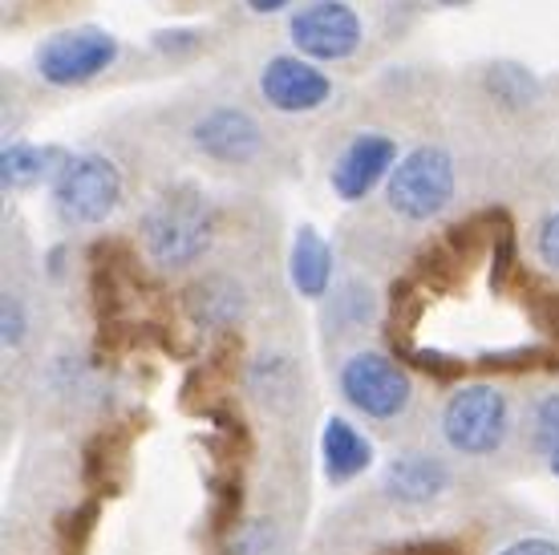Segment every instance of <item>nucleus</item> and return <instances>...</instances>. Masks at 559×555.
<instances>
[{"label":"nucleus","instance_id":"nucleus-1","mask_svg":"<svg viewBox=\"0 0 559 555\" xmlns=\"http://www.w3.org/2000/svg\"><path fill=\"white\" fill-rule=\"evenodd\" d=\"M215 236V208L195 182H175L142 215V244L158 268H191Z\"/></svg>","mask_w":559,"mask_h":555},{"label":"nucleus","instance_id":"nucleus-2","mask_svg":"<svg viewBox=\"0 0 559 555\" xmlns=\"http://www.w3.org/2000/svg\"><path fill=\"white\" fill-rule=\"evenodd\" d=\"M49 182L57 215L70 227H98L122 203V175L106 154H66Z\"/></svg>","mask_w":559,"mask_h":555},{"label":"nucleus","instance_id":"nucleus-3","mask_svg":"<svg viewBox=\"0 0 559 555\" xmlns=\"http://www.w3.org/2000/svg\"><path fill=\"white\" fill-rule=\"evenodd\" d=\"M385 194L402 220H438L454 199V158L442 146H418V151L402 154L393 175L385 179Z\"/></svg>","mask_w":559,"mask_h":555},{"label":"nucleus","instance_id":"nucleus-4","mask_svg":"<svg viewBox=\"0 0 559 555\" xmlns=\"http://www.w3.org/2000/svg\"><path fill=\"white\" fill-rule=\"evenodd\" d=\"M114 61H118V37L98 25L61 28L53 37H45L37 45V57H33L41 82L61 85V90L94 82L98 73L110 70Z\"/></svg>","mask_w":559,"mask_h":555},{"label":"nucleus","instance_id":"nucleus-5","mask_svg":"<svg viewBox=\"0 0 559 555\" xmlns=\"http://www.w3.org/2000/svg\"><path fill=\"white\" fill-rule=\"evenodd\" d=\"M511 430L507 398L495 386H466L447 402L442 434L459 454H495Z\"/></svg>","mask_w":559,"mask_h":555},{"label":"nucleus","instance_id":"nucleus-6","mask_svg":"<svg viewBox=\"0 0 559 555\" xmlns=\"http://www.w3.org/2000/svg\"><path fill=\"white\" fill-rule=\"evenodd\" d=\"M341 393L349 398L353 410H361L365 417H378V422L406 414L409 402H414L409 374L393 357H381V353L349 357L341 369Z\"/></svg>","mask_w":559,"mask_h":555},{"label":"nucleus","instance_id":"nucleus-7","mask_svg":"<svg viewBox=\"0 0 559 555\" xmlns=\"http://www.w3.org/2000/svg\"><path fill=\"white\" fill-rule=\"evenodd\" d=\"M296 54L312 61H345L361 49V16L345 0H312L288 21Z\"/></svg>","mask_w":559,"mask_h":555},{"label":"nucleus","instance_id":"nucleus-8","mask_svg":"<svg viewBox=\"0 0 559 555\" xmlns=\"http://www.w3.org/2000/svg\"><path fill=\"white\" fill-rule=\"evenodd\" d=\"M260 94L280 114H312L333 97V78L312 57L284 54L260 70Z\"/></svg>","mask_w":559,"mask_h":555},{"label":"nucleus","instance_id":"nucleus-9","mask_svg":"<svg viewBox=\"0 0 559 555\" xmlns=\"http://www.w3.org/2000/svg\"><path fill=\"white\" fill-rule=\"evenodd\" d=\"M393 167H397V142L390 134L365 130V134H357L345 151L336 154L329 182H333L341 203H361L381 179H390Z\"/></svg>","mask_w":559,"mask_h":555},{"label":"nucleus","instance_id":"nucleus-10","mask_svg":"<svg viewBox=\"0 0 559 555\" xmlns=\"http://www.w3.org/2000/svg\"><path fill=\"white\" fill-rule=\"evenodd\" d=\"M191 142L207 154L211 163H227V167H239V163H252L260 146H264V130L248 110L239 106H215L191 126Z\"/></svg>","mask_w":559,"mask_h":555},{"label":"nucleus","instance_id":"nucleus-11","mask_svg":"<svg viewBox=\"0 0 559 555\" xmlns=\"http://www.w3.org/2000/svg\"><path fill=\"white\" fill-rule=\"evenodd\" d=\"M142 426H134V417L102 426L82 450V483L90 486V495H118L127 486L130 474V450Z\"/></svg>","mask_w":559,"mask_h":555},{"label":"nucleus","instance_id":"nucleus-12","mask_svg":"<svg viewBox=\"0 0 559 555\" xmlns=\"http://www.w3.org/2000/svg\"><path fill=\"white\" fill-rule=\"evenodd\" d=\"M236 362H239V336L224 333L207 353V362L195 365L187 374V381H182V393H179L182 414L211 417L219 405H227V386L236 377Z\"/></svg>","mask_w":559,"mask_h":555},{"label":"nucleus","instance_id":"nucleus-13","mask_svg":"<svg viewBox=\"0 0 559 555\" xmlns=\"http://www.w3.org/2000/svg\"><path fill=\"white\" fill-rule=\"evenodd\" d=\"M182 305H187V317L195 320L199 329L231 333L239 324V317H243L248 300H243V288L231 276H203L187 288Z\"/></svg>","mask_w":559,"mask_h":555},{"label":"nucleus","instance_id":"nucleus-14","mask_svg":"<svg viewBox=\"0 0 559 555\" xmlns=\"http://www.w3.org/2000/svg\"><path fill=\"white\" fill-rule=\"evenodd\" d=\"M321 454H324V474L329 483H349L373 462V446L353 422L345 417H329L321 434Z\"/></svg>","mask_w":559,"mask_h":555},{"label":"nucleus","instance_id":"nucleus-15","mask_svg":"<svg viewBox=\"0 0 559 555\" xmlns=\"http://www.w3.org/2000/svg\"><path fill=\"white\" fill-rule=\"evenodd\" d=\"M450 474L447 467L430 454H402V459L390 462L385 471V486H390L393 499L402 503H430L447 491Z\"/></svg>","mask_w":559,"mask_h":555},{"label":"nucleus","instance_id":"nucleus-16","mask_svg":"<svg viewBox=\"0 0 559 555\" xmlns=\"http://www.w3.org/2000/svg\"><path fill=\"white\" fill-rule=\"evenodd\" d=\"M66 163L61 146H33V142H9L0 154V182L4 191H28L37 182L53 179L57 167Z\"/></svg>","mask_w":559,"mask_h":555},{"label":"nucleus","instance_id":"nucleus-17","mask_svg":"<svg viewBox=\"0 0 559 555\" xmlns=\"http://www.w3.org/2000/svg\"><path fill=\"white\" fill-rule=\"evenodd\" d=\"M288 272H293L296 292L308 296V300H321L324 292H329V280H333V251L317 236V227H300V232H296Z\"/></svg>","mask_w":559,"mask_h":555},{"label":"nucleus","instance_id":"nucleus-18","mask_svg":"<svg viewBox=\"0 0 559 555\" xmlns=\"http://www.w3.org/2000/svg\"><path fill=\"white\" fill-rule=\"evenodd\" d=\"M426 300H430V292L421 288L418 280H397L390 288V320H385V336H390V345L397 357H406L409 349H414V329H418L421 312H426Z\"/></svg>","mask_w":559,"mask_h":555},{"label":"nucleus","instance_id":"nucleus-19","mask_svg":"<svg viewBox=\"0 0 559 555\" xmlns=\"http://www.w3.org/2000/svg\"><path fill=\"white\" fill-rule=\"evenodd\" d=\"M207 491H211V511H207L211 535L224 540V535L236 531L239 511H243V479H239V467H215L207 479Z\"/></svg>","mask_w":559,"mask_h":555},{"label":"nucleus","instance_id":"nucleus-20","mask_svg":"<svg viewBox=\"0 0 559 555\" xmlns=\"http://www.w3.org/2000/svg\"><path fill=\"white\" fill-rule=\"evenodd\" d=\"M483 374H535V369H559L556 349L547 345H519V349H495L475 362Z\"/></svg>","mask_w":559,"mask_h":555},{"label":"nucleus","instance_id":"nucleus-21","mask_svg":"<svg viewBox=\"0 0 559 555\" xmlns=\"http://www.w3.org/2000/svg\"><path fill=\"white\" fill-rule=\"evenodd\" d=\"M487 94L495 97V102H503L507 110H523V106L535 102L539 82H535L523 66H515V61H499V66L487 70Z\"/></svg>","mask_w":559,"mask_h":555},{"label":"nucleus","instance_id":"nucleus-22","mask_svg":"<svg viewBox=\"0 0 559 555\" xmlns=\"http://www.w3.org/2000/svg\"><path fill=\"white\" fill-rule=\"evenodd\" d=\"M523 305H527L532 320L539 324V333L547 336V345L556 349V357H559V292L527 280V296H523Z\"/></svg>","mask_w":559,"mask_h":555},{"label":"nucleus","instance_id":"nucleus-23","mask_svg":"<svg viewBox=\"0 0 559 555\" xmlns=\"http://www.w3.org/2000/svg\"><path fill=\"white\" fill-rule=\"evenodd\" d=\"M402 362L418 365L421 374H430L433 381H459L466 369H471V362H462V357H454V353H442V349H409Z\"/></svg>","mask_w":559,"mask_h":555},{"label":"nucleus","instance_id":"nucleus-24","mask_svg":"<svg viewBox=\"0 0 559 555\" xmlns=\"http://www.w3.org/2000/svg\"><path fill=\"white\" fill-rule=\"evenodd\" d=\"M535 442L544 446L547 454L559 450V393L547 398V402L539 405V414H535Z\"/></svg>","mask_w":559,"mask_h":555},{"label":"nucleus","instance_id":"nucleus-25","mask_svg":"<svg viewBox=\"0 0 559 555\" xmlns=\"http://www.w3.org/2000/svg\"><path fill=\"white\" fill-rule=\"evenodd\" d=\"M0 324H4V345H21V341H25V312H21V300H16V296H4Z\"/></svg>","mask_w":559,"mask_h":555},{"label":"nucleus","instance_id":"nucleus-26","mask_svg":"<svg viewBox=\"0 0 559 555\" xmlns=\"http://www.w3.org/2000/svg\"><path fill=\"white\" fill-rule=\"evenodd\" d=\"M539 260L559 272V211L539 227Z\"/></svg>","mask_w":559,"mask_h":555},{"label":"nucleus","instance_id":"nucleus-27","mask_svg":"<svg viewBox=\"0 0 559 555\" xmlns=\"http://www.w3.org/2000/svg\"><path fill=\"white\" fill-rule=\"evenodd\" d=\"M409 555H466L459 540H421L409 547Z\"/></svg>","mask_w":559,"mask_h":555},{"label":"nucleus","instance_id":"nucleus-28","mask_svg":"<svg viewBox=\"0 0 559 555\" xmlns=\"http://www.w3.org/2000/svg\"><path fill=\"white\" fill-rule=\"evenodd\" d=\"M499 555H559V543L551 540H519L511 547H503Z\"/></svg>","mask_w":559,"mask_h":555},{"label":"nucleus","instance_id":"nucleus-29","mask_svg":"<svg viewBox=\"0 0 559 555\" xmlns=\"http://www.w3.org/2000/svg\"><path fill=\"white\" fill-rule=\"evenodd\" d=\"M252 13H260V16H267V13H280V9H288L293 0H243Z\"/></svg>","mask_w":559,"mask_h":555},{"label":"nucleus","instance_id":"nucleus-30","mask_svg":"<svg viewBox=\"0 0 559 555\" xmlns=\"http://www.w3.org/2000/svg\"><path fill=\"white\" fill-rule=\"evenodd\" d=\"M433 4H447V9H462V4H471V0H433Z\"/></svg>","mask_w":559,"mask_h":555},{"label":"nucleus","instance_id":"nucleus-31","mask_svg":"<svg viewBox=\"0 0 559 555\" xmlns=\"http://www.w3.org/2000/svg\"><path fill=\"white\" fill-rule=\"evenodd\" d=\"M551 471H556V479H559V450L551 454Z\"/></svg>","mask_w":559,"mask_h":555},{"label":"nucleus","instance_id":"nucleus-32","mask_svg":"<svg viewBox=\"0 0 559 555\" xmlns=\"http://www.w3.org/2000/svg\"><path fill=\"white\" fill-rule=\"evenodd\" d=\"M381 555H409V552H381Z\"/></svg>","mask_w":559,"mask_h":555}]
</instances>
